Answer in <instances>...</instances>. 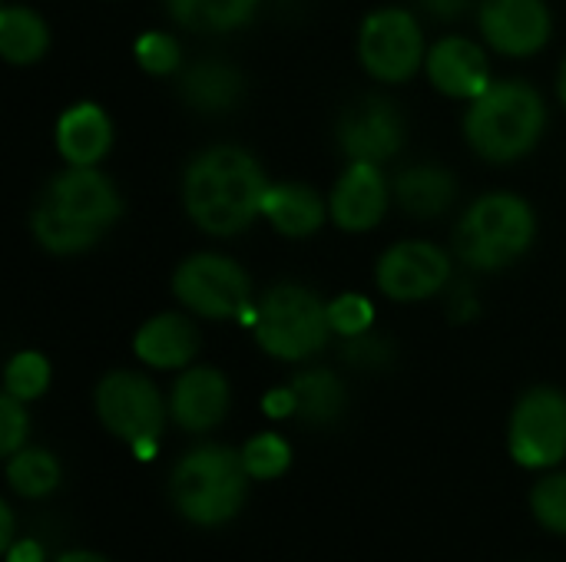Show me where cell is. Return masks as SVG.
<instances>
[{"instance_id": "obj_1", "label": "cell", "mask_w": 566, "mask_h": 562, "mask_svg": "<svg viewBox=\"0 0 566 562\" xmlns=\"http://www.w3.org/2000/svg\"><path fill=\"white\" fill-rule=\"evenodd\" d=\"M265 169L242 146H209L186 166L182 202L206 235H239L259 215L269 192Z\"/></svg>"}, {"instance_id": "obj_2", "label": "cell", "mask_w": 566, "mask_h": 562, "mask_svg": "<svg viewBox=\"0 0 566 562\" xmlns=\"http://www.w3.org/2000/svg\"><path fill=\"white\" fill-rule=\"evenodd\" d=\"M544 129V96L524 79H494L464 113L468 146L494 166H507L534 152Z\"/></svg>"}, {"instance_id": "obj_3", "label": "cell", "mask_w": 566, "mask_h": 562, "mask_svg": "<svg viewBox=\"0 0 566 562\" xmlns=\"http://www.w3.org/2000/svg\"><path fill=\"white\" fill-rule=\"evenodd\" d=\"M537 238L534 205L514 192L481 195L458 222L454 248L474 272H501L524 258Z\"/></svg>"}, {"instance_id": "obj_4", "label": "cell", "mask_w": 566, "mask_h": 562, "mask_svg": "<svg viewBox=\"0 0 566 562\" xmlns=\"http://www.w3.org/2000/svg\"><path fill=\"white\" fill-rule=\"evenodd\" d=\"M249 325L259 348L279 361H305L335 335L328 321V301L295 282L269 288L265 298L255 301Z\"/></svg>"}, {"instance_id": "obj_5", "label": "cell", "mask_w": 566, "mask_h": 562, "mask_svg": "<svg viewBox=\"0 0 566 562\" xmlns=\"http://www.w3.org/2000/svg\"><path fill=\"white\" fill-rule=\"evenodd\" d=\"M245 480L249 470L242 454L229 447H199L179 460L169 490L186 520L196 527H222L239 513L245 500Z\"/></svg>"}, {"instance_id": "obj_6", "label": "cell", "mask_w": 566, "mask_h": 562, "mask_svg": "<svg viewBox=\"0 0 566 562\" xmlns=\"http://www.w3.org/2000/svg\"><path fill=\"white\" fill-rule=\"evenodd\" d=\"M172 291L186 311L209 321L249 318L255 308L252 282L245 268L229 255H216V252L189 255L172 275Z\"/></svg>"}, {"instance_id": "obj_7", "label": "cell", "mask_w": 566, "mask_h": 562, "mask_svg": "<svg viewBox=\"0 0 566 562\" xmlns=\"http://www.w3.org/2000/svg\"><path fill=\"white\" fill-rule=\"evenodd\" d=\"M96 414L109 434L126 441L139 460H149L159 447L166 407L156 384L133 371H113L96 388Z\"/></svg>"}, {"instance_id": "obj_8", "label": "cell", "mask_w": 566, "mask_h": 562, "mask_svg": "<svg viewBox=\"0 0 566 562\" xmlns=\"http://www.w3.org/2000/svg\"><path fill=\"white\" fill-rule=\"evenodd\" d=\"M358 60L378 83H408L428 60L424 30L405 7H381L358 30Z\"/></svg>"}, {"instance_id": "obj_9", "label": "cell", "mask_w": 566, "mask_h": 562, "mask_svg": "<svg viewBox=\"0 0 566 562\" xmlns=\"http://www.w3.org/2000/svg\"><path fill=\"white\" fill-rule=\"evenodd\" d=\"M511 457L521 467L541 470L554 467L566 457V397L554 388H534L527 391L514 414L507 431Z\"/></svg>"}, {"instance_id": "obj_10", "label": "cell", "mask_w": 566, "mask_h": 562, "mask_svg": "<svg viewBox=\"0 0 566 562\" xmlns=\"http://www.w3.org/2000/svg\"><path fill=\"white\" fill-rule=\"evenodd\" d=\"M375 282L391 301L415 305L444 291V285L451 282V258L434 242H398L378 258Z\"/></svg>"}, {"instance_id": "obj_11", "label": "cell", "mask_w": 566, "mask_h": 562, "mask_svg": "<svg viewBox=\"0 0 566 562\" xmlns=\"http://www.w3.org/2000/svg\"><path fill=\"white\" fill-rule=\"evenodd\" d=\"M338 146L352 162H388L405 146V116L385 96H361L338 119Z\"/></svg>"}, {"instance_id": "obj_12", "label": "cell", "mask_w": 566, "mask_h": 562, "mask_svg": "<svg viewBox=\"0 0 566 562\" xmlns=\"http://www.w3.org/2000/svg\"><path fill=\"white\" fill-rule=\"evenodd\" d=\"M478 23L484 40L514 60L541 53L554 33V17L544 0H484Z\"/></svg>"}, {"instance_id": "obj_13", "label": "cell", "mask_w": 566, "mask_h": 562, "mask_svg": "<svg viewBox=\"0 0 566 562\" xmlns=\"http://www.w3.org/2000/svg\"><path fill=\"white\" fill-rule=\"evenodd\" d=\"M43 199L99 235L123 215V199L116 185L96 166H66L60 176H53Z\"/></svg>"}, {"instance_id": "obj_14", "label": "cell", "mask_w": 566, "mask_h": 562, "mask_svg": "<svg viewBox=\"0 0 566 562\" xmlns=\"http://www.w3.org/2000/svg\"><path fill=\"white\" fill-rule=\"evenodd\" d=\"M388 179L375 162H348L328 195V215L342 232H371L388 212Z\"/></svg>"}, {"instance_id": "obj_15", "label": "cell", "mask_w": 566, "mask_h": 562, "mask_svg": "<svg viewBox=\"0 0 566 562\" xmlns=\"http://www.w3.org/2000/svg\"><path fill=\"white\" fill-rule=\"evenodd\" d=\"M428 79L438 93L451 99H478L494 79H491V63L488 53L468 40V36H444L428 50L424 60Z\"/></svg>"}, {"instance_id": "obj_16", "label": "cell", "mask_w": 566, "mask_h": 562, "mask_svg": "<svg viewBox=\"0 0 566 562\" xmlns=\"http://www.w3.org/2000/svg\"><path fill=\"white\" fill-rule=\"evenodd\" d=\"M169 411L182 431H212L229 411V381L216 368H186L172 388Z\"/></svg>"}, {"instance_id": "obj_17", "label": "cell", "mask_w": 566, "mask_h": 562, "mask_svg": "<svg viewBox=\"0 0 566 562\" xmlns=\"http://www.w3.org/2000/svg\"><path fill=\"white\" fill-rule=\"evenodd\" d=\"M53 142L66 166H96L113 146V123L103 106L73 103L60 113Z\"/></svg>"}, {"instance_id": "obj_18", "label": "cell", "mask_w": 566, "mask_h": 562, "mask_svg": "<svg viewBox=\"0 0 566 562\" xmlns=\"http://www.w3.org/2000/svg\"><path fill=\"white\" fill-rule=\"evenodd\" d=\"M133 351L143 364L156 371H179L196 358L199 331L186 315L166 311V315L143 321V328L133 338Z\"/></svg>"}, {"instance_id": "obj_19", "label": "cell", "mask_w": 566, "mask_h": 562, "mask_svg": "<svg viewBox=\"0 0 566 562\" xmlns=\"http://www.w3.org/2000/svg\"><path fill=\"white\" fill-rule=\"evenodd\" d=\"M262 215H265V222L279 235H285V238H308V235H315L325 225L328 205L305 182H275L265 192Z\"/></svg>"}, {"instance_id": "obj_20", "label": "cell", "mask_w": 566, "mask_h": 562, "mask_svg": "<svg viewBox=\"0 0 566 562\" xmlns=\"http://www.w3.org/2000/svg\"><path fill=\"white\" fill-rule=\"evenodd\" d=\"M245 93L242 73L226 63V60H199L189 63L179 76V96L196 109V113H229Z\"/></svg>"}, {"instance_id": "obj_21", "label": "cell", "mask_w": 566, "mask_h": 562, "mask_svg": "<svg viewBox=\"0 0 566 562\" xmlns=\"http://www.w3.org/2000/svg\"><path fill=\"white\" fill-rule=\"evenodd\" d=\"M395 199L398 205L415 219H438L444 215L458 199V179L434 162H418L398 172L395 179Z\"/></svg>"}, {"instance_id": "obj_22", "label": "cell", "mask_w": 566, "mask_h": 562, "mask_svg": "<svg viewBox=\"0 0 566 562\" xmlns=\"http://www.w3.org/2000/svg\"><path fill=\"white\" fill-rule=\"evenodd\" d=\"M169 17L196 33H229L252 23L259 0H166Z\"/></svg>"}, {"instance_id": "obj_23", "label": "cell", "mask_w": 566, "mask_h": 562, "mask_svg": "<svg viewBox=\"0 0 566 562\" xmlns=\"http://www.w3.org/2000/svg\"><path fill=\"white\" fill-rule=\"evenodd\" d=\"M50 46V30L30 7H3L0 13V53L13 66H30L43 60Z\"/></svg>"}, {"instance_id": "obj_24", "label": "cell", "mask_w": 566, "mask_h": 562, "mask_svg": "<svg viewBox=\"0 0 566 562\" xmlns=\"http://www.w3.org/2000/svg\"><path fill=\"white\" fill-rule=\"evenodd\" d=\"M295 394V417L312 427L335 424L345 411V388L332 371H305L292 381Z\"/></svg>"}, {"instance_id": "obj_25", "label": "cell", "mask_w": 566, "mask_h": 562, "mask_svg": "<svg viewBox=\"0 0 566 562\" xmlns=\"http://www.w3.org/2000/svg\"><path fill=\"white\" fill-rule=\"evenodd\" d=\"M30 229H33L36 242L53 255H80V252H86V248H93L99 242V232H93L90 225H83L73 215L60 212L46 199H40V205L33 209Z\"/></svg>"}, {"instance_id": "obj_26", "label": "cell", "mask_w": 566, "mask_h": 562, "mask_svg": "<svg viewBox=\"0 0 566 562\" xmlns=\"http://www.w3.org/2000/svg\"><path fill=\"white\" fill-rule=\"evenodd\" d=\"M7 480L20 497H46L60 484V464L46 450H17L7 464Z\"/></svg>"}, {"instance_id": "obj_27", "label": "cell", "mask_w": 566, "mask_h": 562, "mask_svg": "<svg viewBox=\"0 0 566 562\" xmlns=\"http://www.w3.org/2000/svg\"><path fill=\"white\" fill-rule=\"evenodd\" d=\"M3 388H7V394H13L23 404L36 401L50 388V361L40 351L13 354L7 364V374H3Z\"/></svg>"}, {"instance_id": "obj_28", "label": "cell", "mask_w": 566, "mask_h": 562, "mask_svg": "<svg viewBox=\"0 0 566 562\" xmlns=\"http://www.w3.org/2000/svg\"><path fill=\"white\" fill-rule=\"evenodd\" d=\"M242 464L255 480H275L292 464V447L279 434H259L242 447Z\"/></svg>"}, {"instance_id": "obj_29", "label": "cell", "mask_w": 566, "mask_h": 562, "mask_svg": "<svg viewBox=\"0 0 566 562\" xmlns=\"http://www.w3.org/2000/svg\"><path fill=\"white\" fill-rule=\"evenodd\" d=\"M133 53H136V63L146 73H153V76H169V73H176L182 66V46H179V40L172 33H163V30H146L136 40Z\"/></svg>"}, {"instance_id": "obj_30", "label": "cell", "mask_w": 566, "mask_h": 562, "mask_svg": "<svg viewBox=\"0 0 566 562\" xmlns=\"http://www.w3.org/2000/svg\"><path fill=\"white\" fill-rule=\"evenodd\" d=\"M328 321H332V331L342 338L368 335L375 325V305L361 291H345L328 301Z\"/></svg>"}, {"instance_id": "obj_31", "label": "cell", "mask_w": 566, "mask_h": 562, "mask_svg": "<svg viewBox=\"0 0 566 562\" xmlns=\"http://www.w3.org/2000/svg\"><path fill=\"white\" fill-rule=\"evenodd\" d=\"M531 507H534V517L547 530L566 533V474H554L541 480L531 494Z\"/></svg>"}, {"instance_id": "obj_32", "label": "cell", "mask_w": 566, "mask_h": 562, "mask_svg": "<svg viewBox=\"0 0 566 562\" xmlns=\"http://www.w3.org/2000/svg\"><path fill=\"white\" fill-rule=\"evenodd\" d=\"M27 431H30V421H27L23 401H17L13 394H3V401H0V450L7 457L17 454L27 441Z\"/></svg>"}, {"instance_id": "obj_33", "label": "cell", "mask_w": 566, "mask_h": 562, "mask_svg": "<svg viewBox=\"0 0 566 562\" xmlns=\"http://www.w3.org/2000/svg\"><path fill=\"white\" fill-rule=\"evenodd\" d=\"M345 358H348L352 364H361V368H378V364H385V361H388V344L368 331V335L348 338Z\"/></svg>"}, {"instance_id": "obj_34", "label": "cell", "mask_w": 566, "mask_h": 562, "mask_svg": "<svg viewBox=\"0 0 566 562\" xmlns=\"http://www.w3.org/2000/svg\"><path fill=\"white\" fill-rule=\"evenodd\" d=\"M262 407H265V414H269V417H289V414H295V394H292V384H289V388H279V391H272V394H265Z\"/></svg>"}, {"instance_id": "obj_35", "label": "cell", "mask_w": 566, "mask_h": 562, "mask_svg": "<svg viewBox=\"0 0 566 562\" xmlns=\"http://www.w3.org/2000/svg\"><path fill=\"white\" fill-rule=\"evenodd\" d=\"M421 7L441 20H451V17H461L471 7V0H421Z\"/></svg>"}, {"instance_id": "obj_36", "label": "cell", "mask_w": 566, "mask_h": 562, "mask_svg": "<svg viewBox=\"0 0 566 562\" xmlns=\"http://www.w3.org/2000/svg\"><path fill=\"white\" fill-rule=\"evenodd\" d=\"M7 562H43V550L36 543L23 540V543H17V547L7 550Z\"/></svg>"}, {"instance_id": "obj_37", "label": "cell", "mask_w": 566, "mask_h": 562, "mask_svg": "<svg viewBox=\"0 0 566 562\" xmlns=\"http://www.w3.org/2000/svg\"><path fill=\"white\" fill-rule=\"evenodd\" d=\"M0 527H3L0 543H3V550H10V547H13V513H10V507H7V503L0 507Z\"/></svg>"}, {"instance_id": "obj_38", "label": "cell", "mask_w": 566, "mask_h": 562, "mask_svg": "<svg viewBox=\"0 0 566 562\" xmlns=\"http://www.w3.org/2000/svg\"><path fill=\"white\" fill-rule=\"evenodd\" d=\"M56 562H106V560H103V556H96V553H83V550H80V553H63Z\"/></svg>"}, {"instance_id": "obj_39", "label": "cell", "mask_w": 566, "mask_h": 562, "mask_svg": "<svg viewBox=\"0 0 566 562\" xmlns=\"http://www.w3.org/2000/svg\"><path fill=\"white\" fill-rule=\"evenodd\" d=\"M557 96H560V103L566 106V60L560 63V73H557Z\"/></svg>"}]
</instances>
